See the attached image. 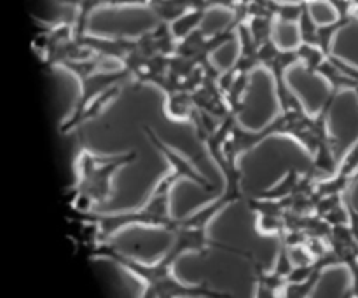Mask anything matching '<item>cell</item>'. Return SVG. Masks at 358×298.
<instances>
[{"instance_id": "6da1fadb", "label": "cell", "mask_w": 358, "mask_h": 298, "mask_svg": "<svg viewBox=\"0 0 358 298\" xmlns=\"http://www.w3.org/2000/svg\"><path fill=\"white\" fill-rule=\"evenodd\" d=\"M275 93L278 98L280 114L264 128L254 131L243 128L238 121L234 122L226 143H213L206 147V152H210L213 163L220 159L238 163L243 154L254 150L268 138L287 136L311 157L310 171L318 180L334 177L339 167L336 157L338 140L329 131V112L338 94L331 93L317 114H308L296 91L287 84V77L275 80Z\"/></svg>"}, {"instance_id": "7a4b0ae2", "label": "cell", "mask_w": 358, "mask_h": 298, "mask_svg": "<svg viewBox=\"0 0 358 298\" xmlns=\"http://www.w3.org/2000/svg\"><path fill=\"white\" fill-rule=\"evenodd\" d=\"M143 133L149 138L150 145L168 161L170 171L157 181V185L152 188L149 198L138 208L115 213L76 211L79 222L86 223L93 230V244L107 243L112 236L119 234L121 230L129 229V227L163 229L166 232H171L178 220L171 215V191H173L175 185L178 181L189 180L198 185L199 188H203V191L212 188L208 178L201 171L196 170L191 164V161L185 159L178 150H175L164 140H161L150 126H143Z\"/></svg>"}, {"instance_id": "3957f363", "label": "cell", "mask_w": 358, "mask_h": 298, "mask_svg": "<svg viewBox=\"0 0 358 298\" xmlns=\"http://www.w3.org/2000/svg\"><path fill=\"white\" fill-rule=\"evenodd\" d=\"M135 150L122 154H94L80 149L73 159L72 208L73 211L87 213L105 204L114 195V178L122 167L136 161Z\"/></svg>"}, {"instance_id": "277c9868", "label": "cell", "mask_w": 358, "mask_h": 298, "mask_svg": "<svg viewBox=\"0 0 358 298\" xmlns=\"http://www.w3.org/2000/svg\"><path fill=\"white\" fill-rule=\"evenodd\" d=\"M90 257L93 258H107L114 262L119 267L128 271L136 279L143 283V295L145 298H177V297H222L220 290L212 288L206 283L199 285H187L182 283L175 276L173 265L166 264L163 258L147 264L140 262L129 255L122 253L117 248L110 246L108 243H94L90 250Z\"/></svg>"}, {"instance_id": "5b68a950", "label": "cell", "mask_w": 358, "mask_h": 298, "mask_svg": "<svg viewBox=\"0 0 358 298\" xmlns=\"http://www.w3.org/2000/svg\"><path fill=\"white\" fill-rule=\"evenodd\" d=\"M34 51L45 68H63L66 63L94 54L76 33L73 23H42L34 38Z\"/></svg>"}, {"instance_id": "8992f818", "label": "cell", "mask_w": 358, "mask_h": 298, "mask_svg": "<svg viewBox=\"0 0 358 298\" xmlns=\"http://www.w3.org/2000/svg\"><path fill=\"white\" fill-rule=\"evenodd\" d=\"M301 63L315 75H320L331 86V93L339 94L341 91H358V66L345 61L339 56L325 54L315 45H297Z\"/></svg>"}, {"instance_id": "52a82bcc", "label": "cell", "mask_w": 358, "mask_h": 298, "mask_svg": "<svg viewBox=\"0 0 358 298\" xmlns=\"http://www.w3.org/2000/svg\"><path fill=\"white\" fill-rule=\"evenodd\" d=\"M164 96H166V100H164L166 117L178 122H192L198 110H196L191 93H170L164 94Z\"/></svg>"}]
</instances>
